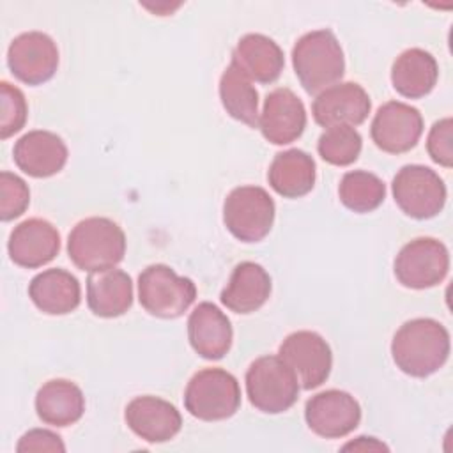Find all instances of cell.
Instances as JSON below:
<instances>
[{
	"instance_id": "obj_23",
	"label": "cell",
	"mask_w": 453,
	"mask_h": 453,
	"mask_svg": "<svg viewBox=\"0 0 453 453\" xmlns=\"http://www.w3.org/2000/svg\"><path fill=\"white\" fill-rule=\"evenodd\" d=\"M87 304L96 317L124 315L133 304V280L120 269L90 273L87 278Z\"/></svg>"
},
{
	"instance_id": "obj_1",
	"label": "cell",
	"mask_w": 453,
	"mask_h": 453,
	"mask_svg": "<svg viewBox=\"0 0 453 453\" xmlns=\"http://www.w3.org/2000/svg\"><path fill=\"white\" fill-rule=\"evenodd\" d=\"M391 356L403 373L425 379L448 361L449 333L439 320L428 317L407 320L393 336Z\"/></svg>"
},
{
	"instance_id": "obj_33",
	"label": "cell",
	"mask_w": 453,
	"mask_h": 453,
	"mask_svg": "<svg viewBox=\"0 0 453 453\" xmlns=\"http://www.w3.org/2000/svg\"><path fill=\"white\" fill-rule=\"evenodd\" d=\"M18 453H32V451H51V453H64L65 444L62 437L46 428H32L23 434L16 444Z\"/></svg>"
},
{
	"instance_id": "obj_18",
	"label": "cell",
	"mask_w": 453,
	"mask_h": 453,
	"mask_svg": "<svg viewBox=\"0 0 453 453\" xmlns=\"http://www.w3.org/2000/svg\"><path fill=\"white\" fill-rule=\"evenodd\" d=\"M16 166L35 179H46L58 173L67 163V147L64 140L44 129L25 133L12 149Z\"/></svg>"
},
{
	"instance_id": "obj_16",
	"label": "cell",
	"mask_w": 453,
	"mask_h": 453,
	"mask_svg": "<svg viewBox=\"0 0 453 453\" xmlns=\"http://www.w3.org/2000/svg\"><path fill=\"white\" fill-rule=\"evenodd\" d=\"M306 127V110L303 101L287 87L267 94L258 115V129L274 145L296 142Z\"/></svg>"
},
{
	"instance_id": "obj_8",
	"label": "cell",
	"mask_w": 453,
	"mask_h": 453,
	"mask_svg": "<svg viewBox=\"0 0 453 453\" xmlns=\"http://www.w3.org/2000/svg\"><path fill=\"white\" fill-rule=\"evenodd\" d=\"M393 198L403 214L414 219L437 216L446 203V184L428 166L405 165L393 177Z\"/></svg>"
},
{
	"instance_id": "obj_13",
	"label": "cell",
	"mask_w": 453,
	"mask_h": 453,
	"mask_svg": "<svg viewBox=\"0 0 453 453\" xmlns=\"http://www.w3.org/2000/svg\"><path fill=\"white\" fill-rule=\"evenodd\" d=\"M373 143L388 154H403L416 147L423 134V117L418 108L402 103H384L370 126Z\"/></svg>"
},
{
	"instance_id": "obj_32",
	"label": "cell",
	"mask_w": 453,
	"mask_h": 453,
	"mask_svg": "<svg viewBox=\"0 0 453 453\" xmlns=\"http://www.w3.org/2000/svg\"><path fill=\"white\" fill-rule=\"evenodd\" d=\"M453 134V120L451 117L437 120L428 133L426 138V150L434 163L451 168L453 165V147H451V136Z\"/></svg>"
},
{
	"instance_id": "obj_24",
	"label": "cell",
	"mask_w": 453,
	"mask_h": 453,
	"mask_svg": "<svg viewBox=\"0 0 453 453\" xmlns=\"http://www.w3.org/2000/svg\"><path fill=\"white\" fill-rule=\"evenodd\" d=\"M35 412L42 423L51 426L74 425L85 412L83 391L67 379H51L35 395Z\"/></svg>"
},
{
	"instance_id": "obj_5",
	"label": "cell",
	"mask_w": 453,
	"mask_h": 453,
	"mask_svg": "<svg viewBox=\"0 0 453 453\" xmlns=\"http://www.w3.org/2000/svg\"><path fill=\"white\" fill-rule=\"evenodd\" d=\"M299 382L280 356L257 357L246 372V395L250 403L265 414L288 411L299 396Z\"/></svg>"
},
{
	"instance_id": "obj_19",
	"label": "cell",
	"mask_w": 453,
	"mask_h": 453,
	"mask_svg": "<svg viewBox=\"0 0 453 453\" xmlns=\"http://www.w3.org/2000/svg\"><path fill=\"white\" fill-rule=\"evenodd\" d=\"M188 340L200 357L221 359L232 347V324L214 303L203 301L189 313Z\"/></svg>"
},
{
	"instance_id": "obj_4",
	"label": "cell",
	"mask_w": 453,
	"mask_h": 453,
	"mask_svg": "<svg viewBox=\"0 0 453 453\" xmlns=\"http://www.w3.org/2000/svg\"><path fill=\"white\" fill-rule=\"evenodd\" d=\"M241 405L237 379L225 368L198 370L184 389L186 411L202 421L232 418Z\"/></svg>"
},
{
	"instance_id": "obj_28",
	"label": "cell",
	"mask_w": 453,
	"mask_h": 453,
	"mask_svg": "<svg viewBox=\"0 0 453 453\" xmlns=\"http://www.w3.org/2000/svg\"><path fill=\"white\" fill-rule=\"evenodd\" d=\"M340 202L359 214L375 211L386 198V184L366 170L347 172L338 186Z\"/></svg>"
},
{
	"instance_id": "obj_14",
	"label": "cell",
	"mask_w": 453,
	"mask_h": 453,
	"mask_svg": "<svg viewBox=\"0 0 453 453\" xmlns=\"http://www.w3.org/2000/svg\"><path fill=\"white\" fill-rule=\"evenodd\" d=\"M372 101L368 92L354 81L331 85L317 94L311 104V115L322 127L363 124L370 113Z\"/></svg>"
},
{
	"instance_id": "obj_27",
	"label": "cell",
	"mask_w": 453,
	"mask_h": 453,
	"mask_svg": "<svg viewBox=\"0 0 453 453\" xmlns=\"http://www.w3.org/2000/svg\"><path fill=\"white\" fill-rule=\"evenodd\" d=\"M219 99L226 113L246 124L258 127V92L234 64H230L219 78Z\"/></svg>"
},
{
	"instance_id": "obj_11",
	"label": "cell",
	"mask_w": 453,
	"mask_h": 453,
	"mask_svg": "<svg viewBox=\"0 0 453 453\" xmlns=\"http://www.w3.org/2000/svg\"><path fill=\"white\" fill-rule=\"evenodd\" d=\"M7 65L19 81L42 85L57 73L58 48L44 32H23L9 44Z\"/></svg>"
},
{
	"instance_id": "obj_12",
	"label": "cell",
	"mask_w": 453,
	"mask_h": 453,
	"mask_svg": "<svg viewBox=\"0 0 453 453\" xmlns=\"http://www.w3.org/2000/svg\"><path fill=\"white\" fill-rule=\"evenodd\" d=\"M304 419L313 434L324 439H340L357 428L361 405L347 391L326 389L306 402Z\"/></svg>"
},
{
	"instance_id": "obj_31",
	"label": "cell",
	"mask_w": 453,
	"mask_h": 453,
	"mask_svg": "<svg viewBox=\"0 0 453 453\" xmlns=\"http://www.w3.org/2000/svg\"><path fill=\"white\" fill-rule=\"evenodd\" d=\"M30 203V189L27 182L12 172L0 173V219L11 221L19 218Z\"/></svg>"
},
{
	"instance_id": "obj_30",
	"label": "cell",
	"mask_w": 453,
	"mask_h": 453,
	"mask_svg": "<svg viewBox=\"0 0 453 453\" xmlns=\"http://www.w3.org/2000/svg\"><path fill=\"white\" fill-rule=\"evenodd\" d=\"M28 106L25 94L9 81L0 83V138L7 140L25 127Z\"/></svg>"
},
{
	"instance_id": "obj_22",
	"label": "cell",
	"mask_w": 453,
	"mask_h": 453,
	"mask_svg": "<svg viewBox=\"0 0 453 453\" xmlns=\"http://www.w3.org/2000/svg\"><path fill=\"white\" fill-rule=\"evenodd\" d=\"M32 303L48 315H67L80 306L81 287L74 274L53 267L35 274L28 283Z\"/></svg>"
},
{
	"instance_id": "obj_34",
	"label": "cell",
	"mask_w": 453,
	"mask_h": 453,
	"mask_svg": "<svg viewBox=\"0 0 453 453\" xmlns=\"http://www.w3.org/2000/svg\"><path fill=\"white\" fill-rule=\"evenodd\" d=\"M342 449L343 451H349V449H354V451H388L389 448L375 437L359 435V437H356V441L347 442Z\"/></svg>"
},
{
	"instance_id": "obj_6",
	"label": "cell",
	"mask_w": 453,
	"mask_h": 453,
	"mask_svg": "<svg viewBox=\"0 0 453 453\" xmlns=\"http://www.w3.org/2000/svg\"><path fill=\"white\" fill-rule=\"evenodd\" d=\"M138 299L142 308L157 319H177L196 299V285L179 276L170 265L152 264L138 276Z\"/></svg>"
},
{
	"instance_id": "obj_2",
	"label": "cell",
	"mask_w": 453,
	"mask_h": 453,
	"mask_svg": "<svg viewBox=\"0 0 453 453\" xmlns=\"http://www.w3.org/2000/svg\"><path fill=\"white\" fill-rule=\"evenodd\" d=\"M292 65L303 88L317 96L340 83L345 73V57L336 35L320 28L297 39L292 48Z\"/></svg>"
},
{
	"instance_id": "obj_29",
	"label": "cell",
	"mask_w": 453,
	"mask_h": 453,
	"mask_svg": "<svg viewBox=\"0 0 453 453\" xmlns=\"http://www.w3.org/2000/svg\"><path fill=\"white\" fill-rule=\"evenodd\" d=\"M363 147L361 134L350 126H334L327 127L317 143V150L320 157L334 166H349L352 165Z\"/></svg>"
},
{
	"instance_id": "obj_25",
	"label": "cell",
	"mask_w": 453,
	"mask_h": 453,
	"mask_svg": "<svg viewBox=\"0 0 453 453\" xmlns=\"http://www.w3.org/2000/svg\"><path fill=\"white\" fill-rule=\"evenodd\" d=\"M315 170V159L308 152L288 149L274 156L267 170V180L280 196L301 198L313 189Z\"/></svg>"
},
{
	"instance_id": "obj_7",
	"label": "cell",
	"mask_w": 453,
	"mask_h": 453,
	"mask_svg": "<svg viewBox=\"0 0 453 453\" xmlns=\"http://www.w3.org/2000/svg\"><path fill=\"white\" fill-rule=\"evenodd\" d=\"M274 200L260 186L234 188L223 203V223L241 242H258L273 228Z\"/></svg>"
},
{
	"instance_id": "obj_17",
	"label": "cell",
	"mask_w": 453,
	"mask_h": 453,
	"mask_svg": "<svg viewBox=\"0 0 453 453\" xmlns=\"http://www.w3.org/2000/svg\"><path fill=\"white\" fill-rule=\"evenodd\" d=\"M127 426L147 442H166L182 428V416L173 403L159 396L133 398L124 411Z\"/></svg>"
},
{
	"instance_id": "obj_26",
	"label": "cell",
	"mask_w": 453,
	"mask_h": 453,
	"mask_svg": "<svg viewBox=\"0 0 453 453\" xmlns=\"http://www.w3.org/2000/svg\"><path fill=\"white\" fill-rule=\"evenodd\" d=\"M439 78V65L432 53L421 48L402 51L391 65L393 88L407 97L419 99L430 94Z\"/></svg>"
},
{
	"instance_id": "obj_20",
	"label": "cell",
	"mask_w": 453,
	"mask_h": 453,
	"mask_svg": "<svg viewBox=\"0 0 453 453\" xmlns=\"http://www.w3.org/2000/svg\"><path fill=\"white\" fill-rule=\"evenodd\" d=\"M232 64L251 81L273 83L285 67L283 50L264 34H246L232 51Z\"/></svg>"
},
{
	"instance_id": "obj_9",
	"label": "cell",
	"mask_w": 453,
	"mask_h": 453,
	"mask_svg": "<svg viewBox=\"0 0 453 453\" xmlns=\"http://www.w3.org/2000/svg\"><path fill=\"white\" fill-rule=\"evenodd\" d=\"M449 271V251L434 237L409 241L395 258L396 280L414 290L439 285Z\"/></svg>"
},
{
	"instance_id": "obj_3",
	"label": "cell",
	"mask_w": 453,
	"mask_h": 453,
	"mask_svg": "<svg viewBox=\"0 0 453 453\" xmlns=\"http://www.w3.org/2000/svg\"><path fill=\"white\" fill-rule=\"evenodd\" d=\"M67 253L71 262L81 271L111 269L126 255V234L110 218H85L69 232Z\"/></svg>"
},
{
	"instance_id": "obj_10",
	"label": "cell",
	"mask_w": 453,
	"mask_h": 453,
	"mask_svg": "<svg viewBox=\"0 0 453 453\" xmlns=\"http://www.w3.org/2000/svg\"><path fill=\"white\" fill-rule=\"evenodd\" d=\"M278 356L290 366L306 391L322 386L333 368L329 343L315 331H294L280 345Z\"/></svg>"
},
{
	"instance_id": "obj_15",
	"label": "cell",
	"mask_w": 453,
	"mask_h": 453,
	"mask_svg": "<svg viewBox=\"0 0 453 453\" xmlns=\"http://www.w3.org/2000/svg\"><path fill=\"white\" fill-rule=\"evenodd\" d=\"M7 251L16 265L37 269L50 264L58 255L60 234L48 219L28 218L11 232Z\"/></svg>"
},
{
	"instance_id": "obj_21",
	"label": "cell",
	"mask_w": 453,
	"mask_h": 453,
	"mask_svg": "<svg viewBox=\"0 0 453 453\" xmlns=\"http://www.w3.org/2000/svg\"><path fill=\"white\" fill-rule=\"evenodd\" d=\"M273 290L269 273L257 262H241L234 267L219 301L234 313L248 315L260 310Z\"/></svg>"
}]
</instances>
